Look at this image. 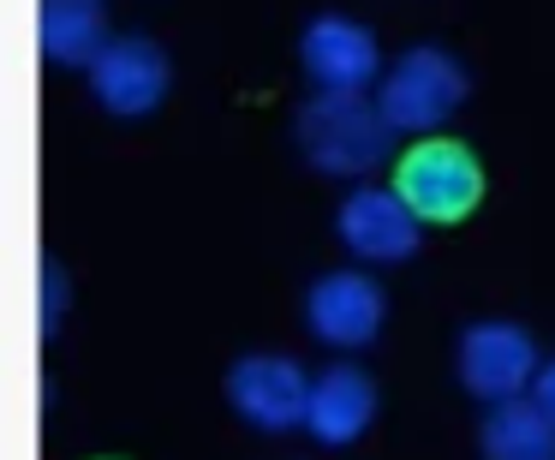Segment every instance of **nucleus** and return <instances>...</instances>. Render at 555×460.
<instances>
[{"mask_svg": "<svg viewBox=\"0 0 555 460\" xmlns=\"http://www.w3.org/2000/svg\"><path fill=\"white\" fill-rule=\"evenodd\" d=\"M299 156L311 162L317 174H335V180H352V174H371L376 162L388 156V138L395 126L383 120V108L364 97H328L317 90L311 102L299 108Z\"/></svg>", "mask_w": 555, "mask_h": 460, "instance_id": "1", "label": "nucleus"}, {"mask_svg": "<svg viewBox=\"0 0 555 460\" xmlns=\"http://www.w3.org/2000/svg\"><path fill=\"white\" fill-rule=\"evenodd\" d=\"M472 78L466 66L454 61L448 49H406L395 66L383 73V90H376V108L395 132H412V138H436V126L454 120V108L466 102Z\"/></svg>", "mask_w": 555, "mask_h": 460, "instance_id": "2", "label": "nucleus"}, {"mask_svg": "<svg viewBox=\"0 0 555 460\" xmlns=\"http://www.w3.org/2000/svg\"><path fill=\"white\" fill-rule=\"evenodd\" d=\"M395 192L418 221H466L483 204V162L460 138H418L395 168Z\"/></svg>", "mask_w": 555, "mask_h": 460, "instance_id": "3", "label": "nucleus"}, {"mask_svg": "<svg viewBox=\"0 0 555 460\" xmlns=\"http://www.w3.org/2000/svg\"><path fill=\"white\" fill-rule=\"evenodd\" d=\"M454 371H460V383H466V395L502 407V400H519L531 383H538L543 365H538V347H531V335L519 323L483 317V323H472L466 335H460Z\"/></svg>", "mask_w": 555, "mask_h": 460, "instance_id": "4", "label": "nucleus"}, {"mask_svg": "<svg viewBox=\"0 0 555 460\" xmlns=\"http://www.w3.org/2000/svg\"><path fill=\"white\" fill-rule=\"evenodd\" d=\"M228 407L257 431H299L305 412H311V376L299 371V359L245 353L228 371Z\"/></svg>", "mask_w": 555, "mask_h": 460, "instance_id": "5", "label": "nucleus"}, {"mask_svg": "<svg viewBox=\"0 0 555 460\" xmlns=\"http://www.w3.org/2000/svg\"><path fill=\"white\" fill-rule=\"evenodd\" d=\"M299 66L317 90L328 97H364V90L383 78V54H376V37L359 25V18L323 13L305 25L299 37Z\"/></svg>", "mask_w": 555, "mask_h": 460, "instance_id": "6", "label": "nucleus"}, {"mask_svg": "<svg viewBox=\"0 0 555 460\" xmlns=\"http://www.w3.org/2000/svg\"><path fill=\"white\" fill-rule=\"evenodd\" d=\"M335 233L364 264H406L424 240V221L412 216V204L395 186H352L335 216Z\"/></svg>", "mask_w": 555, "mask_h": 460, "instance_id": "7", "label": "nucleus"}, {"mask_svg": "<svg viewBox=\"0 0 555 460\" xmlns=\"http://www.w3.org/2000/svg\"><path fill=\"white\" fill-rule=\"evenodd\" d=\"M168 85H173V66H168V54H162L150 37H114L108 49H102V61L90 66V90H96V102L108 114H120V120L156 114L162 97H168Z\"/></svg>", "mask_w": 555, "mask_h": 460, "instance_id": "8", "label": "nucleus"}, {"mask_svg": "<svg viewBox=\"0 0 555 460\" xmlns=\"http://www.w3.org/2000/svg\"><path fill=\"white\" fill-rule=\"evenodd\" d=\"M388 299L371 276L359 269H335V276H317L311 293H305V323H311L317 341L328 347H371L383 335Z\"/></svg>", "mask_w": 555, "mask_h": 460, "instance_id": "9", "label": "nucleus"}, {"mask_svg": "<svg viewBox=\"0 0 555 460\" xmlns=\"http://www.w3.org/2000/svg\"><path fill=\"white\" fill-rule=\"evenodd\" d=\"M376 419V383L359 365H328L323 376H311V412H305V431L323 448H347L371 431Z\"/></svg>", "mask_w": 555, "mask_h": 460, "instance_id": "10", "label": "nucleus"}, {"mask_svg": "<svg viewBox=\"0 0 555 460\" xmlns=\"http://www.w3.org/2000/svg\"><path fill=\"white\" fill-rule=\"evenodd\" d=\"M37 49L54 66H96L108 49V7L102 0H37Z\"/></svg>", "mask_w": 555, "mask_h": 460, "instance_id": "11", "label": "nucleus"}, {"mask_svg": "<svg viewBox=\"0 0 555 460\" xmlns=\"http://www.w3.org/2000/svg\"><path fill=\"white\" fill-rule=\"evenodd\" d=\"M483 460H555V424L538 412V400H502L483 412L478 431Z\"/></svg>", "mask_w": 555, "mask_h": 460, "instance_id": "12", "label": "nucleus"}, {"mask_svg": "<svg viewBox=\"0 0 555 460\" xmlns=\"http://www.w3.org/2000/svg\"><path fill=\"white\" fill-rule=\"evenodd\" d=\"M37 293H42V341H49V335H61V317H66V269L54 257H42Z\"/></svg>", "mask_w": 555, "mask_h": 460, "instance_id": "13", "label": "nucleus"}, {"mask_svg": "<svg viewBox=\"0 0 555 460\" xmlns=\"http://www.w3.org/2000/svg\"><path fill=\"white\" fill-rule=\"evenodd\" d=\"M531 400H538V412H543V419L555 424V359H550V365H543V371H538V383H531Z\"/></svg>", "mask_w": 555, "mask_h": 460, "instance_id": "14", "label": "nucleus"}]
</instances>
